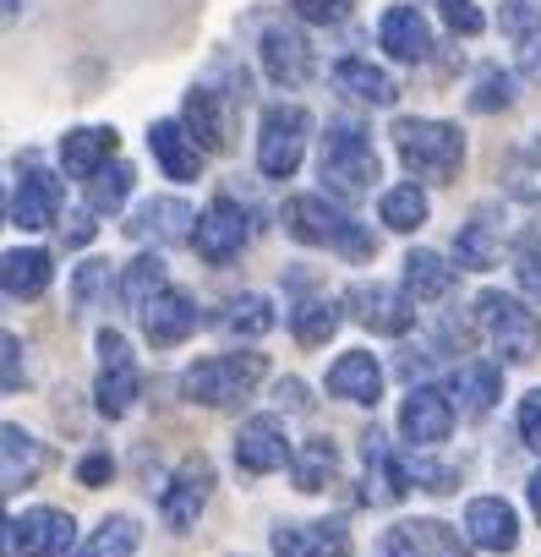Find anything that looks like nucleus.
<instances>
[{
    "mask_svg": "<svg viewBox=\"0 0 541 557\" xmlns=\"http://www.w3.org/2000/svg\"><path fill=\"white\" fill-rule=\"evenodd\" d=\"M262 377H268V356H257V350H230V356H202V361H192L186 377H181V388H186V399H197V405L235 410V405H246V399L257 394Z\"/></svg>",
    "mask_w": 541,
    "mask_h": 557,
    "instance_id": "obj_1",
    "label": "nucleus"
},
{
    "mask_svg": "<svg viewBox=\"0 0 541 557\" xmlns=\"http://www.w3.org/2000/svg\"><path fill=\"white\" fill-rule=\"evenodd\" d=\"M280 219H285V230L302 240V246H334V251H345V257H372V230H361L345 208H334L329 197H318V191H307V197H291L285 208H280Z\"/></svg>",
    "mask_w": 541,
    "mask_h": 557,
    "instance_id": "obj_2",
    "label": "nucleus"
},
{
    "mask_svg": "<svg viewBox=\"0 0 541 557\" xmlns=\"http://www.w3.org/2000/svg\"><path fill=\"white\" fill-rule=\"evenodd\" d=\"M318 170H323V186L340 191V197H361L372 191L378 181V148H372V132L361 121H334L323 132V153H318Z\"/></svg>",
    "mask_w": 541,
    "mask_h": 557,
    "instance_id": "obj_3",
    "label": "nucleus"
},
{
    "mask_svg": "<svg viewBox=\"0 0 541 557\" xmlns=\"http://www.w3.org/2000/svg\"><path fill=\"white\" fill-rule=\"evenodd\" d=\"M394 148H399V164L421 181H454L465 164V132L448 121H399Z\"/></svg>",
    "mask_w": 541,
    "mask_h": 557,
    "instance_id": "obj_4",
    "label": "nucleus"
},
{
    "mask_svg": "<svg viewBox=\"0 0 541 557\" xmlns=\"http://www.w3.org/2000/svg\"><path fill=\"white\" fill-rule=\"evenodd\" d=\"M476 329L487 334V345L503 361H536L541 356V318L530 307H519L503 290H481L476 296Z\"/></svg>",
    "mask_w": 541,
    "mask_h": 557,
    "instance_id": "obj_5",
    "label": "nucleus"
},
{
    "mask_svg": "<svg viewBox=\"0 0 541 557\" xmlns=\"http://www.w3.org/2000/svg\"><path fill=\"white\" fill-rule=\"evenodd\" d=\"M307 137H312V115L302 104L262 110V126H257V170H262V181H291L296 164L307 159Z\"/></svg>",
    "mask_w": 541,
    "mask_h": 557,
    "instance_id": "obj_6",
    "label": "nucleus"
},
{
    "mask_svg": "<svg viewBox=\"0 0 541 557\" xmlns=\"http://www.w3.org/2000/svg\"><path fill=\"white\" fill-rule=\"evenodd\" d=\"M137 388H143V377H137V367H132L126 339H121L115 329H104V334H99V383H94V405H99V416H110V421L132 416Z\"/></svg>",
    "mask_w": 541,
    "mask_h": 557,
    "instance_id": "obj_7",
    "label": "nucleus"
},
{
    "mask_svg": "<svg viewBox=\"0 0 541 557\" xmlns=\"http://www.w3.org/2000/svg\"><path fill=\"white\" fill-rule=\"evenodd\" d=\"M246 235H251V213H246L235 197H213L208 213L192 219V246L202 251V262H230V257H241Z\"/></svg>",
    "mask_w": 541,
    "mask_h": 557,
    "instance_id": "obj_8",
    "label": "nucleus"
},
{
    "mask_svg": "<svg viewBox=\"0 0 541 557\" xmlns=\"http://www.w3.org/2000/svg\"><path fill=\"white\" fill-rule=\"evenodd\" d=\"M257 55H262V72L274 77L280 88H302L312 77V45L291 23H262Z\"/></svg>",
    "mask_w": 541,
    "mask_h": 557,
    "instance_id": "obj_9",
    "label": "nucleus"
},
{
    "mask_svg": "<svg viewBox=\"0 0 541 557\" xmlns=\"http://www.w3.org/2000/svg\"><path fill=\"white\" fill-rule=\"evenodd\" d=\"M378 557H470V546L443 519H405L383 535Z\"/></svg>",
    "mask_w": 541,
    "mask_h": 557,
    "instance_id": "obj_10",
    "label": "nucleus"
},
{
    "mask_svg": "<svg viewBox=\"0 0 541 557\" xmlns=\"http://www.w3.org/2000/svg\"><path fill=\"white\" fill-rule=\"evenodd\" d=\"M77 541V524L66 508H28L17 524H12V546L23 557H66Z\"/></svg>",
    "mask_w": 541,
    "mask_h": 557,
    "instance_id": "obj_11",
    "label": "nucleus"
},
{
    "mask_svg": "<svg viewBox=\"0 0 541 557\" xmlns=\"http://www.w3.org/2000/svg\"><path fill=\"white\" fill-rule=\"evenodd\" d=\"M345 307H351L356 323H367L372 334H410V323H416L410 296L394 290V285H356V290L345 296Z\"/></svg>",
    "mask_w": 541,
    "mask_h": 557,
    "instance_id": "obj_12",
    "label": "nucleus"
},
{
    "mask_svg": "<svg viewBox=\"0 0 541 557\" xmlns=\"http://www.w3.org/2000/svg\"><path fill=\"white\" fill-rule=\"evenodd\" d=\"M448 432H454V405H448V394L432 388V383H421V388L405 399V410H399V437L416 443V448H432V443H443Z\"/></svg>",
    "mask_w": 541,
    "mask_h": 557,
    "instance_id": "obj_13",
    "label": "nucleus"
},
{
    "mask_svg": "<svg viewBox=\"0 0 541 557\" xmlns=\"http://www.w3.org/2000/svg\"><path fill=\"white\" fill-rule=\"evenodd\" d=\"M235 459L246 475H268V470H285L291 465V443H285V426L274 416H251L241 432H235Z\"/></svg>",
    "mask_w": 541,
    "mask_h": 557,
    "instance_id": "obj_14",
    "label": "nucleus"
},
{
    "mask_svg": "<svg viewBox=\"0 0 541 557\" xmlns=\"http://www.w3.org/2000/svg\"><path fill=\"white\" fill-rule=\"evenodd\" d=\"M143 334H148V345L175 350L181 339L197 334V301H192L186 290H170V285H164V290L143 307Z\"/></svg>",
    "mask_w": 541,
    "mask_h": 557,
    "instance_id": "obj_15",
    "label": "nucleus"
},
{
    "mask_svg": "<svg viewBox=\"0 0 541 557\" xmlns=\"http://www.w3.org/2000/svg\"><path fill=\"white\" fill-rule=\"evenodd\" d=\"M208 492H213V470H208L202 459H186V465L170 475L164 497H159L164 524H170V530H192L197 513H202V503H208Z\"/></svg>",
    "mask_w": 541,
    "mask_h": 557,
    "instance_id": "obj_16",
    "label": "nucleus"
},
{
    "mask_svg": "<svg viewBox=\"0 0 541 557\" xmlns=\"http://www.w3.org/2000/svg\"><path fill=\"white\" fill-rule=\"evenodd\" d=\"M361 459H367V486H361L367 503H399L410 492V465L389 448L383 432H367L361 437Z\"/></svg>",
    "mask_w": 541,
    "mask_h": 557,
    "instance_id": "obj_17",
    "label": "nucleus"
},
{
    "mask_svg": "<svg viewBox=\"0 0 541 557\" xmlns=\"http://www.w3.org/2000/svg\"><path fill=\"white\" fill-rule=\"evenodd\" d=\"M274 557H351V524L318 519V524H280Z\"/></svg>",
    "mask_w": 541,
    "mask_h": 557,
    "instance_id": "obj_18",
    "label": "nucleus"
},
{
    "mask_svg": "<svg viewBox=\"0 0 541 557\" xmlns=\"http://www.w3.org/2000/svg\"><path fill=\"white\" fill-rule=\"evenodd\" d=\"M192 208L181 197H148L132 219H126V235L132 240H153V246H175V240H192Z\"/></svg>",
    "mask_w": 541,
    "mask_h": 557,
    "instance_id": "obj_19",
    "label": "nucleus"
},
{
    "mask_svg": "<svg viewBox=\"0 0 541 557\" xmlns=\"http://www.w3.org/2000/svg\"><path fill=\"white\" fill-rule=\"evenodd\" d=\"M465 535L481 552H514L519 546V519L503 497H470L465 508Z\"/></svg>",
    "mask_w": 541,
    "mask_h": 557,
    "instance_id": "obj_20",
    "label": "nucleus"
},
{
    "mask_svg": "<svg viewBox=\"0 0 541 557\" xmlns=\"http://www.w3.org/2000/svg\"><path fill=\"white\" fill-rule=\"evenodd\" d=\"M378 45H383V55L416 66V61H427V50H432V28H427V17H421L416 7H389L383 23H378Z\"/></svg>",
    "mask_w": 541,
    "mask_h": 557,
    "instance_id": "obj_21",
    "label": "nucleus"
},
{
    "mask_svg": "<svg viewBox=\"0 0 541 557\" xmlns=\"http://www.w3.org/2000/svg\"><path fill=\"white\" fill-rule=\"evenodd\" d=\"M61 219V175L50 170H28L17 197H12V224L23 230H50Z\"/></svg>",
    "mask_w": 541,
    "mask_h": 557,
    "instance_id": "obj_22",
    "label": "nucleus"
},
{
    "mask_svg": "<svg viewBox=\"0 0 541 557\" xmlns=\"http://www.w3.org/2000/svg\"><path fill=\"white\" fill-rule=\"evenodd\" d=\"M497 257H503V213L497 208H476V219L454 235V262L487 273V268H497Z\"/></svg>",
    "mask_w": 541,
    "mask_h": 557,
    "instance_id": "obj_23",
    "label": "nucleus"
},
{
    "mask_svg": "<svg viewBox=\"0 0 541 557\" xmlns=\"http://www.w3.org/2000/svg\"><path fill=\"white\" fill-rule=\"evenodd\" d=\"M329 394L345 405H378L383 399V367L372 361V350H351L329 367Z\"/></svg>",
    "mask_w": 541,
    "mask_h": 557,
    "instance_id": "obj_24",
    "label": "nucleus"
},
{
    "mask_svg": "<svg viewBox=\"0 0 541 557\" xmlns=\"http://www.w3.org/2000/svg\"><path fill=\"white\" fill-rule=\"evenodd\" d=\"M443 394H448V405L459 416H487L497 405V394H503V372L492 361H459V372L448 377Z\"/></svg>",
    "mask_w": 541,
    "mask_h": 557,
    "instance_id": "obj_25",
    "label": "nucleus"
},
{
    "mask_svg": "<svg viewBox=\"0 0 541 557\" xmlns=\"http://www.w3.org/2000/svg\"><path fill=\"white\" fill-rule=\"evenodd\" d=\"M50 465V448L39 437H28L23 426H0V486L17 492V486H34V475Z\"/></svg>",
    "mask_w": 541,
    "mask_h": 557,
    "instance_id": "obj_26",
    "label": "nucleus"
},
{
    "mask_svg": "<svg viewBox=\"0 0 541 557\" xmlns=\"http://www.w3.org/2000/svg\"><path fill=\"white\" fill-rule=\"evenodd\" d=\"M334 88H340L345 99H356V104H372V110H389V104L399 99L394 77H389V72H378L372 61H361V55L334 61Z\"/></svg>",
    "mask_w": 541,
    "mask_h": 557,
    "instance_id": "obj_27",
    "label": "nucleus"
},
{
    "mask_svg": "<svg viewBox=\"0 0 541 557\" xmlns=\"http://www.w3.org/2000/svg\"><path fill=\"white\" fill-rule=\"evenodd\" d=\"M50 278H56V262H50L45 251H34V246H17V251L0 257V290L17 296V301L45 296V290H50Z\"/></svg>",
    "mask_w": 541,
    "mask_h": 557,
    "instance_id": "obj_28",
    "label": "nucleus"
},
{
    "mask_svg": "<svg viewBox=\"0 0 541 557\" xmlns=\"http://www.w3.org/2000/svg\"><path fill=\"white\" fill-rule=\"evenodd\" d=\"M148 143H153V159H159V170L170 175V181H197L202 175V148L186 137V126L181 121H159L153 132H148Z\"/></svg>",
    "mask_w": 541,
    "mask_h": 557,
    "instance_id": "obj_29",
    "label": "nucleus"
},
{
    "mask_svg": "<svg viewBox=\"0 0 541 557\" xmlns=\"http://www.w3.org/2000/svg\"><path fill=\"white\" fill-rule=\"evenodd\" d=\"M410 301H443L454 290V262L438 257V251H410L405 257V285H399Z\"/></svg>",
    "mask_w": 541,
    "mask_h": 557,
    "instance_id": "obj_30",
    "label": "nucleus"
},
{
    "mask_svg": "<svg viewBox=\"0 0 541 557\" xmlns=\"http://www.w3.org/2000/svg\"><path fill=\"white\" fill-rule=\"evenodd\" d=\"M104 159H115V132L110 126H83V132H72L61 143V170L77 175V181H88Z\"/></svg>",
    "mask_w": 541,
    "mask_h": 557,
    "instance_id": "obj_31",
    "label": "nucleus"
},
{
    "mask_svg": "<svg viewBox=\"0 0 541 557\" xmlns=\"http://www.w3.org/2000/svg\"><path fill=\"white\" fill-rule=\"evenodd\" d=\"M181 126H186V137H192L202 153H208V148H224V110H219V94L192 88L186 104H181Z\"/></svg>",
    "mask_w": 541,
    "mask_h": 557,
    "instance_id": "obj_32",
    "label": "nucleus"
},
{
    "mask_svg": "<svg viewBox=\"0 0 541 557\" xmlns=\"http://www.w3.org/2000/svg\"><path fill=\"white\" fill-rule=\"evenodd\" d=\"M378 219H383V230H394V235L421 230V224H427V191H421L416 181L389 186V191H383V202H378Z\"/></svg>",
    "mask_w": 541,
    "mask_h": 557,
    "instance_id": "obj_33",
    "label": "nucleus"
},
{
    "mask_svg": "<svg viewBox=\"0 0 541 557\" xmlns=\"http://www.w3.org/2000/svg\"><path fill=\"white\" fill-rule=\"evenodd\" d=\"M164 285H170V268H164V257H159V251H143V257H132V268L121 273V301L143 312V307H148V301H153Z\"/></svg>",
    "mask_w": 541,
    "mask_h": 557,
    "instance_id": "obj_34",
    "label": "nucleus"
},
{
    "mask_svg": "<svg viewBox=\"0 0 541 557\" xmlns=\"http://www.w3.org/2000/svg\"><path fill=\"white\" fill-rule=\"evenodd\" d=\"M213 329L224 334H241V339H262L268 329H274V307H268L262 296H235L213 312Z\"/></svg>",
    "mask_w": 541,
    "mask_h": 557,
    "instance_id": "obj_35",
    "label": "nucleus"
},
{
    "mask_svg": "<svg viewBox=\"0 0 541 557\" xmlns=\"http://www.w3.org/2000/svg\"><path fill=\"white\" fill-rule=\"evenodd\" d=\"M334 475H340V448L329 437H307V448L296 454V492H329Z\"/></svg>",
    "mask_w": 541,
    "mask_h": 557,
    "instance_id": "obj_36",
    "label": "nucleus"
},
{
    "mask_svg": "<svg viewBox=\"0 0 541 557\" xmlns=\"http://www.w3.org/2000/svg\"><path fill=\"white\" fill-rule=\"evenodd\" d=\"M132 164H121V159H104L94 175H88V208L94 213H121V202H126V191H132Z\"/></svg>",
    "mask_w": 541,
    "mask_h": 557,
    "instance_id": "obj_37",
    "label": "nucleus"
},
{
    "mask_svg": "<svg viewBox=\"0 0 541 557\" xmlns=\"http://www.w3.org/2000/svg\"><path fill=\"white\" fill-rule=\"evenodd\" d=\"M334 329H340V307L323 301V296H312V301H302V307L291 312V334H296V345H307V350L329 345Z\"/></svg>",
    "mask_w": 541,
    "mask_h": 557,
    "instance_id": "obj_38",
    "label": "nucleus"
},
{
    "mask_svg": "<svg viewBox=\"0 0 541 557\" xmlns=\"http://www.w3.org/2000/svg\"><path fill=\"white\" fill-rule=\"evenodd\" d=\"M137 541H143L137 519H132V513H110V519L88 535V546H83L77 557H132V552H137Z\"/></svg>",
    "mask_w": 541,
    "mask_h": 557,
    "instance_id": "obj_39",
    "label": "nucleus"
},
{
    "mask_svg": "<svg viewBox=\"0 0 541 557\" xmlns=\"http://www.w3.org/2000/svg\"><path fill=\"white\" fill-rule=\"evenodd\" d=\"M508 104H514V77H508L503 66H481V72H476V88H470V110L497 115V110H508Z\"/></svg>",
    "mask_w": 541,
    "mask_h": 557,
    "instance_id": "obj_40",
    "label": "nucleus"
},
{
    "mask_svg": "<svg viewBox=\"0 0 541 557\" xmlns=\"http://www.w3.org/2000/svg\"><path fill=\"white\" fill-rule=\"evenodd\" d=\"M497 28L514 39V45H525V39H536L541 34V0H503V12H497Z\"/></svg>",
    "mask_w": 541,
    "mask_h": 557,
    "instance_id": "obj_41",
    "label": "nucleus"
},
{
    "mask_svg": "<svg viewBox=\"0 0 541 557\" xmlns=\"http://www.w3.org/2000/svg\"><path fill=\"white\" fill-rule=\"evenodd\" d=\"M514 278L530 301H541V235H525L514 251Z\"/></svg>",
    "mask_w": 541,
    "mask_h": 557,
    "instance_id": "obj_42",
    "label": "nucleus"
},
{
    "mask_svg": "<svg viewBox=\"0 0 541 557\" xmlns=\"http://www.w3.org/2000/svg\"><path fill=\"white\" fill-rule=\"evenodd\" d=\"M291 12H296L302 23H318V28H329V23H340V17L351 12V0H291Z\"/></svg>",
    "mask_w": 541,
    "mask_h": 557,
    "instance_id": "obj_43",
    "label": "nucleus"
},
{
    "mask_svg": "<svg viewBox=\"0 0 541 557\" xmlns=\"http://www.w3.org/2000/svg\"><path fill=\"white\" fill-rule=\"evenodd\" d=\"M514 426H519V443L541 454V388H530V394L519 399V421H514Z\"/></svg>",
    "mask_w": 541,
    "mask_h": 557,
    "instance_id": "obj_44",
    "label": "nucleus"
},
{
    "mask_svg": "<svg viewBox=\"0 0 541 557\" xmlns=\"http://www.w3.org/2000/svg\"><path fill=\"white\" fill-rule=\"evenodd\" d=\"M0 388H23V345L0 329Z\"/></svg>",
    "mask_w": 541,
    "mask_h": 557,
    "instance_id": "obj_45",
    "label": "nucleus"
},
{
    "mask_svg": "<svg viewBox=\"0 0 541 557\" xmlns=\"http://www.w3.org/2000/svg\"><path fill=\"white\" fill-rule=\"evenodd\" d=\"M438 12H443V23L454 28V34H481V12L470 7V0H438Z\"/></svg>",
    "mask_w": 541,
    "mask_h": 557,
    "instance_id": "obj_46",
    "label": "nucleus"
},
{
    "mask_svg": "<svg viewBox=\"0 0 541 557\" xmlns=\"http://www.w3.org/2000/svg\"><path fill=\"white\" fill-rule=\"evenodd\" d=\"M99 290H104V257H88L77 268V301H99Z\"/></svg>",
    "mask_w": 541,
    "mask_h": 557,
    "instance_id": "obj_47",
    "label": "nucleus"
},
{
    "mask_svg": "<svg viewBox=\"0 0 541 557\" xmlns=\"http://www.w3.org/2000/svg\"><path fill=\"white\" fill-rule=\"evenodd\" d=\"M77 475H83V486H110L115 465H110V454H88V459L77 465Z\"/></svg>",
    "mask_w": 541,
    "mask_h": 557,
    "instance_id": "obj_48",
    "label": "nucleus"
},
{
    "mask_svg": "<svg viewBox=\"0 0 541 557\" xmlns=\"http://www.w3.org/2000/svg\"><path fill=\"white\" fill-rule=\"evenodd\" d=\"M410 475H416V481H421L427 492H454V481H459V475H454L448 465H416Z\"/></svg>",
    "mask_w": 541,
    "mask_h": 557,
    "instance_id": "obj_49",
    "label": "nucleus"
},
{
    "mask_svg": "<svg viewBox=\"0 0 541 557\" xmlns=\"http://www.w3.org/2000/svg\"><path fill=\"white\" fill-rule=\"evenodd\" d=\"M519 72H525V77H536V83H541V34H536V39H525V45H519Z\"/></svg>",
    "mask_w": 541,
    "mask_h": 557,
    "instance_id": "obj_50",
    "label": "nucleus"
},
{
    "mask_svg": "<svg viewBox=\"0 0 541 557\" xmlns=\"http://www.w3.org/2000/svg\"><path fill=\"white\" fill-rule=\"evenodd\" d=\"M12 552V519H7V508H0V557Z\"/></svg>",
    "mask_w": 541,
    "mask_h": 557,
    "instance_id": "obj_51",
    "label": "nucleus"
},
{
    "mask_svg": "<svg viewBox=\"0 0 541 557\" xmlns=\"http://www.w3.org/2000/svg\"><path fill=\"white\" fill-rule=\"evenodd\" d=\"M530 513H536V519H541V470H536V475H530Z\"/></svg>",
    "mask_w": 541,
    "mask_h": 557,
    "instance_id": "obj_52",
    "label": "nucleus"
},
{
    "mask_svg": "<svg viewBox=\"0 0 541 557\" xmlns=\"http://www.w3.org/2000/svg\"><path fill=\"white\" fill-rule=\"evenodd\" d=\"M12 17H17V0H0V28H7Z\"/></svg>",
    "mask_w": 541,
    "mask_h": 557,
    "instance_id": "obj_53",
    "label": "nucleus"
},
{
    "mask_svg": "<svg viewBox=\"0 0 541 557\" xmlns=\"http://www.w3.org/2000/svg\"><path fill=\"white\" fill-rule=\"evenodd\" d=\"M0 219H7V191H0Z\"/></svg>",
    "mask_w": 541,
    "mask_h": 557,
    "instance_id": "obj_54",
    "label": "nucleus"
}]
</instances>
